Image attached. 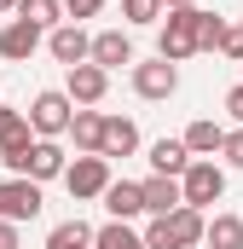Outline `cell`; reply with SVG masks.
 Returning a JSON list of instances; mask_svg holds the SVG:
<instances>
[{
    "label": "cell",
    "instance_id": "obj_1",
    "mask_svg": "<svg viewBox=\"0 0 243 249\" xmlns=\"http://www.w3.org/2000/svg\"><path fill=\"white\" fill-rule=\"evenodd\" d=\"M220 12H203V6H185V12H168V23L156 29V58L180 64V58H197V53H220Z\"/></svg>",
    "mask_w": 243,
    "mask_h": 249
},
{
    "label": "cell",
    "instance_id": "obj_2",
    "mask_svg": "<svg viewBox=\"0 0 243 249\" xmlns=\"http://www.w3.org/2000/svg\"><path fill=\"white\" fill-rule=\"evenodd\" d=\"M64 186H69L75 203L104 197V191H110V157H75V162L64 168Z\"/></svg>",
    "mask_w": 243,
    "mask_h": 249
},
{
    "label": "cell",
    "instance_id": "obj_3",
    "mask_svg": "<svg viewBox=\"0 0 243 249\" xmlns=\"http://www.w3.org/2000/svg\"><path fill=\"white\" fill-rule=\"evenodd\" d=\"M180 186H185V203H191V209H208V203L226 197V168L208 162V157H197V162L180 174Z\"/></svg>",
    "mask_w": 243,
    "mask_h": 249
},
{
    "label": "cell",
    "instance_id": "obj_4",
    "mask_svg": "<svg viewBox=\"0 0 243 249\" xmlns=\"http://www.w3.org/2000/svg\"><path fill=\"white\" fill-rule=\"evenodd\" d=\"M69 122H75V99H69V93H35V105H29V127H35L41 139L69 133Z\"/></svg>",
    "mask_w": 243,
    "mask_h": 249
},
{
    "label": "cell",
    "instance_id": "obj_5",
    "mask_svg": "<svg viewBox=\"0 0 243 249\" xmlns=\"http://www.w3.org/2000/svg\"><path fill=\"white\" fill-rule=\"evenodd\" d=\"M41 180H29V174H12V180H0V220H35L41 214Z\"/></svg>",
    "mask_w": 243,
    "mask_h": 249
},
{
    "label": "cell",
    "instance_id": "obj_6",
    "mask_svg": "<svg viewBox=\"0 0 243 249\" xmlns=\"http://www.w3.org/2000/svg\"><path fill=\"white\" fill-rule=\"evenodd\" d=\"M47 53H52L64 70H75V64H87V58H93V35H87L81 23H58V29L47 35Z\"/></svg>",
    "mask_w": 243,
    "mask_h": 249
},
{
    "label": "cell",
    "instance_id": "obj_7",
    "mask_svg": "<svg viewBox=\"0 0 243 249\" xmlns=\"http://www.w3.org/2000/svg\"><path fill=\"white\" fill-rule=\"evenodd\" d=\"M41 41H47V29H35L29 18H12V23L0 29V58H6V64H29Z\"/></svg>",
    "mask_w": 243,
    "mask_h": 249
},
{
    "label": "cell",
    "instance_id": "obj_8",
    "mask_svg": "<svg viewBox=\"0 0 243 249\" xmlns=\"http://www.w3.org/2000/svg\"><path fill=\"white\" fill-rule=\"evenodd\" d=\"M64 93H69V99L87 110V105H99V99L110 93V70H99L93 58H87V64H75V70H69V81H64Z\"/></svg>",
    "mask_w": 243,
    "mask_h": 249
},
{
    "label": "cell",
    "instance_id": "obj_9",
    "mask_svg": "<svg viewBox=\"0 0 243 249\" xmlns=\"http://www.w3.org/2000/svg\"><path fill=\"white\" fill-rule=\"evenodd\" d=\"M180 87V70L168 58H151V64H133V93L139 99H168Z\"/></svg>",
    "mask_w": 243,
    "mask_h": 249
},
{
    "label": "cell",
    "instance_id": "obj_10",
    "mask_svg": "<svg viewBox=\"0 0 243 249\" xmlns=\"http://www.w3.org/2000/svg\"><path fill=\"white\" fill-rule=\"evenodd\" d=\"M145 186V214H174V209H185V186L174 180V174H151V180H139Z\"/></svg>",
    "mask_w": 243,
    "mask_h": 249
},
{
    "label": "cell",
    "instance_id": "obj_11",
    "mask_svg": "<svg viewBox=\"0 0 243 249\" xmlns=\"http://www.w3.org/2000/svg\"><path fill=\"white\" fill-rule=\"evenodd\" d=\"M64 168H69V157L58 151V139H35V151H29V180H64Z\"/></svg>",
    "mask_w": 243,
    "mask_h": 249
},
{
    "label": "cell",
    "instance_id": "obj_12",
    "mask_svg": "<svg viewBox=\"0 0 243 249\" xmlns=\"http://www.w3.org/2000/svg\"><path fill=\"white\" fill-rule=\"evenodd\" d=\"M93 64H99V70L133 64V41H127L122 29H99V35H93Z\"/></svg>",
    "mask_w": 243,
    "mask_h": 249
},
{
    "label": "cell",
    "instance_id": "obj_13",
    "mask_svg": "<svg viewBox=\"0 0 243 249\" xmlns=\"http://www.w3.org/2000/svg\"><path fill=\"white\" fill-rule=\"evenodd\" d=\"M104 209H110V220H133V214H145V186H133V180H110Z\"/></svg>",
    "mask_w": 243,
    "mask_h": 249
},
{
    "label": "cell",
    "instance_id": "obj_14",
    "mask_svg": "<svg viewBox=\"0 0 243 249\" xmlns=\"http://www.w3.org/2000/svg\"><path fill=\"white\" fill-rule=\"evenodd\" d=\"M180 139H185V151H191V157H214V151L226 145V127L214 122V116H197V122L185 127Z\"/></svg>",
    "mask_w": 243,
    "mask_h": 249
},
{
    "label": "cell",
    "instance_id": "obj_15",
    "mask_svg": "<svg viewBox=\"0 0 243 249\" xmlns=\"http://www.w3.org/2000/svg\"><path fill=\"white\" fill-rule=\"evenodd\" d=\"M162 220H168V232H174V244H180V249H191V244L208 238V220H203V209H191V203L174 209V214H162Z\"/></svg>",
    "mask_w": 243,
    "mask_h": 249
},
{
    "label": "cell",
    "instance_id": "obj_16",
    "mask_svg": "<svg viewBox=\"0 0 243 249\" xmlns=\"http://www.w3.org/2000/svg\"><path fill=\"white\" fill-rule=\"evenodd\" d=\"M139 151V127L127 122V116H104V145H99V157H133Z\"/></svg>",
    "mask_w": 243,
    "mask_h": 249
},
{
    "label": "cell",
    "instance_id": "obj_17",
    "mask_svg": "<svg viewBox=\"0 0 243 249\" xmlns=\"http://www.w3.org/2000/svg\"><path fill=\"white\" fill-rule=\"evenodd\" d=\"M69 139H75V151H81V157H99V145H104V116H99V110H75Z\"/></svg>",
    "mask_w": 243,
    "mask_h": 249
},
{
    "label": "cell",
    "instance_id": "obj_18",
    "mask_svg": "<svg viewBox=\"0 0 243 249\" xmlns=\"http://www.w3.org/2000/svg\"><path fill=\"white\" fill-rule=\"evenodd\" d=\"M191 162H197V157L185 151V139H156V145H151V168H156V174H174V180H180Z\"/></svg>",
    "mask_w": 243,
    "mask_h": 249
},
{
    "label": "cell",
    "instance_id": "obj_19",
    "mask_svg": "<svg viewBox=\"0 0 243 249\" xmlns=\"http://www.w3.org/2000/svg\"><path fill=\"white\" fill-rule=\"evenodd\" d=\"M93 238H99V232L75 214V220H58V226L47 232V249H93Z\"/></svg>",
    "mask_w": 243,
    "mask_h": 249
},
{
    "label": "cell",
    "instance_id": "obj_20",
    "mask_svg": "<svg viewBox=\"0 0 243 249\" xmlns=\"http://www.w3.org/2000/svg\"><path fill=\"white\" fill-rule=\"evenodd\" d=\"M17 18H29V23L47 29V35H52L58 23H69V18H64V0H17Z\"/></svg>",
    "mask_w": 243,
    "mask_h": 249
},
{
    "label": "cell",
    "instance_id": "obj_21",
    "mask_svg": "<svg viewBox=\"0 0 243 249\" xmlns=\"http://www.w3.org/2000/svg\"><path fill=\"white\" fill-rule=\"evenodd\" d=\"M203 244L208 249H243V214H214Z\"/></svg>",
    "mask_w": 243,
    "mask_h": 249
},
{
    "label": "cell",
    "instance_id": "obj_22",
    "mask_svg": "<svg viewBox=\"0 0 243 249\" xmlns=\"http://www.w3.org/2000/svg\"><path fill=\"white\" fill-rule=\"evenodd\" d=\"M93 249H145V232H133L127 220H110V226H99Z\"/></svg>",
    "mask_w": 243,
    "mask_h": 249
},
{
    "label": "cell",
    "instance_id": "obj_23",
    "mask_svg": "<svg viewBox=\"0 0 243 249\" xmlns=\"http://www.w3.org/2000/svg\"><path fill=\"white\" fill-rule=\"evenodd\" d=\"M29 133H35V127H29V110H6V105H0V151H6V145H23Z\"/></svg>",
    "mask_w": 243,
    "mask_h": 249
},
{
    "label": "cell",
    "instance_id": "obj_24",
    "mask_svg": "<svg viewBox=\"0 0 243 249\" xmlns=\"http://www.w3.org/2000/svg\"><path fill=\"white\" fill-rule=\"evenodd\" d=\"M162 12H168L162 0H122V18L127 23H162Z\"/></svg>",
    "mask_w": 243,
    "mask_h": 249
},
{
    "label": "cell",
    "instance_id": "obj_25",
    "mask_svg": "<svg viewBox=\"0 0 243 249\" xmlns=\"http://www.w3.org/2000/svg\"><path fill=\"white\" fill-rule=\"evenodd\" d=\"M29 151H35V139H23V145H6V151H0V162H6L12 174H29Z\"/></svg>",
    "mask_w": 243,
    "mask_h": 249
},
{
    "label": "cell",
    "instance_id": "obj_26",
    "mask_svg": "<svg viewBox=\"0 0 243 249\" xmlns=\"http://www.w3.org/2000/svg\"><path fill=\"white\" fill-rule=\"evenodd\" d=\"M145 249H180V244H174V232H168V220L151 214V226H145Z\"/></svg>",
    "mask_w": 243,
    "mask_h": 249
},
{
    "label": "cell",
    "instance_id": "obj_27",
    "mask_svg": "<svg viewBox=\"0 0 243 249\" xmlns=\"http://www.w3.org/2000/svg\"><path fill=\"white\" fill-rule=\"evenodd\" d=\"M104 12V0H64V18L69 23H81V18H99Z\"/></svg>",
    "mask_w": 243,
    "mask_h": 249
},
{
    "label": "cell",
    "instance_id": "obj_28",
    "mask_svg": "<svg viewBox=\"0 0 243 249\" xmlns=\"http://www.w3.org/2000/svg\"><path fill=\"white\" fill-rule=\"evenodd\" d=\"M220 157H226V168H243V127H232V133H226Z\"/></svg>",
    "mask_w": 243,
    "mask_h": 249
},
{
    "label": "cell",
    "instance_id": "obj_29",
    "mask_svg": "<svg viewBox=\"0 0 243 249\" xmlns=\"http://www.w3.org/2000/svg\"><path fill=\"white\" fill-rule=\"evenodd\" d=\"M220 53L243 64V23H226V35H220Z\"/></svg>",
    "mask_w": 243,
    "mask_h": 249
},
{
    "label": "cell",
    "instance_id": "obj_30",
    "mask_svg": "<svg viewBox=\"0 0 243 249\" xmlns=\"http://www.w3.org/2000/svg\"><path fill=\"white\" fill-rule=\"evenodd\" d=\"M226 116H232V122L243 127V81H238V87H232V93H226Z\"/></svg>",
    "mask_w": 243,
    "mask_h": 249
},
{
    "label": "cell",
    "instance_id": "obj_31",
    "mask_svg": "<svg viewBox=\"0 0 243 249\" xmlns=\"http://www.w3.org/2000/svg\"><path fill=\"white\" fill-rule=\"evenodd\" d=\"M0 249H23L17 244V220H0Z\"/></svg>",
    "mask_w": 243,
    "mask_h": 249
},
{
    "label": "cell",
    "instance_id": "obj_32",
    "mask_svg": "<svg viewBox=\"0 0 243 249\" xmlns=\"http://www.w3.org/2000/svg\"><path fill=\"white\" fill-rule=\"evenodd\" d=\"M162 6H168V12H185V6H197V0H162Z\"/></svg>",
    "mask_w": 243,
    "mask_h": 249
},
{
    "label": "cell",
    "instance_id": "obj_33",
    "mask_svg": "<svg viewBox=\"0 0 243 249\" xmlns=\"http://www.w3.org/2000/svg\"><path fill=\"white\" fill-rule=\"evenodd\" d=\"M0 12H17V0H0Z\"/></svg>",
    "mask_w": 243,
    "mask_h": 249
}]
</instances>
